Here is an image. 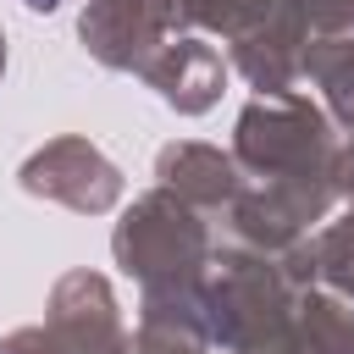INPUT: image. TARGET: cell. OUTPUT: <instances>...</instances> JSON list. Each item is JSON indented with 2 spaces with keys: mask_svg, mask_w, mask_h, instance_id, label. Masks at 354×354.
<instances>
[{
  "mask_svg": "<svg viewBox=\"0 0 354 354\" xmlns=\"http://www.w3.org/2000/svg\"><path fill=\"white\" fill-rule=\"evenodd\" d=\"M28 6H44V11H50V6H61V0H28Z\"/></svg>",
  "mask_w": 354,
  "mask_h": 354,
  "instance_id": "cell-1",
  "label": "cell"
}]
</instances>
